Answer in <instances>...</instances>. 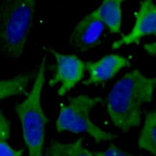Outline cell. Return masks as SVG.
<instances>
[{
	"label": "cell",
	"instance_id": "obj_1",
	"mask_svg": "<svg viewBox=\"0 0 156 156\" xmlns=\"http://www.w3.org/2000/svg\"><path fill=\"white\" fill-rule=\"evenodd\" d=\"M156 84L155 78H147L133 70L119 80L107 97V113L114 126L124 132L142 123V106L150 103Z\"/></svg>",
	"mask_w": 156,
	"mask_h": 156
},
{
	"label": "cell",
	"instance_id": "obj_9",
	"mask_svg": "<svg viewBox=\"0 0 156 156\" xmlns=\"http://www.w3.org/2000/svg\"><path fill=\"white\" fill-rule=\"evenodd\" d=\"M121 0H104L92 12L112 34H121Z\"/></svg>",
	"mask_w": 156,
	"mask_h": 156
},
{
	"label": "cell",
	"instance_id": "obj_4",
	"mask_svg": "<svg viewBox=\"0 0 156 156\" xmlns=\"http://www.w3.org/2000/svg\"><path fill=\"white\" fill-rule=\"evenodd\" d=\"M100 97H90L81 94L76 97L69 98V103L61 107L56 121V129L59 132L87 133L94 139L97 143L113 141L117 136L106 132L94 125L90 114L93 108L100 104Z\"/></svg>",
	"mask_w": 156,
	"mask_h": 156
},
{
	"label": "cell",
	"instance_id": "obj_13",
	"mask_svg": "<svg viewBox=\"0 0 156 156\" xmlns=\"http://www.w3.org/2000/svg\"><path fill=\"white\" fill-rule=\"evenodd\" d=\"M11 124L4 114L0 111V142H6L10 137Z\"/></svg>",
	"mask_w": 156,
	"mask_h": 156
},
{
	"label": "cell",
	"instance_id": "obj_16",
	"mask_svg": "<svg viewBox=\"0 0 156 156\" xmlns=\"http://www.w3.org/2000/svg\"><path fill=\"white\" fill-rule=\"evenodd\" d=\"M155 42H152V43H146L144 45V48L145 50L146 51V53L148 54L150 56H155V52H156V48H155Z\"/></svg>",
	"mask_w": 156,
	"mask_h": 156
},
{
	"label": "cell",
	"instance_id": "obj_10",
	"mask_svg": "<svg viewBox=\"0 0 156 156\" xmlns=\"http://www.w3.org/2000/svg\"><path fill=\"white\" fill-rule=\"evenodd\" d=\"M33 77V73H24L10 79L0 80V101L16 95L25 94Z\"/></svg>",
	"mask_w": 156,
	"mask_h": 156
},
{
	"label": "cell",
	"instance_id": "obj_8",
	"mask_svg": "<svg viewBox=\"0 0 156 156\" xmlns=\"http://www.w3.org/2000/svg\"><path fill=\"white\" fill-rule=\"evenodd\" d=\"M86 70L89 73V78L84 80L86 85L99 84L111 80L125 67L130 66V62L120 55H107L97 62H86Z\"/></svg>",
	"mask_w": 156,
	"mask_h": 156
},
{
	"label": "cell",
	"instance_id": "obj_12",
	"mask_svg": "<svg viewBox=\"0 0 156 156\" xmlns=\"http://www.w3.org/2000/svg\"><path fill=\"white\" fill-rule=\"evenodd\" d=\"M83 139L78 138L75 142L65 144L53 141L46 150L47 156H93V153L83 147Z\"/></svg>",
	"mask_w": 156,
	"mask_h": 156
},
{
	"label": "cell",
	"instance_id": "obj_14",
	"mask_svg": "<svg viewBox=\"0 0 156 156\" xmlns=\"http://www.w3.org/2000/svg\"><path fill=\"white\" fill-rule=\"evenodd\" d=\"M93 156H135L131 153H128L123 150H120L115 145L109 146V147L105 150L104 151H97L94 152Z\"/></svg>",
	"mask_w": 156,
	"mask_h": 156
},
{
	"label": "cell",
	"instance_id": "obj_7",
	"mask_svg": "<svg viewBox=\"0 0 156 156\" xmlns=\"http://www.w3.org/2000/svg\"><path fill=\"white\" fill-rule=\"evenodd\" d=\"M104 28L103 23L91 12L74 27L70 37V45L80 52L90 50L99 42Z\"/></svg>",
	"mask_w": 156,
	"mask_h": 156
},
{
	"label": "cell",
	"instance_id": "obj_3",
	"mask_svg": "<svg viewBox=\"0 0 156 156\" xmlns=\"http://www.w3.org/2000/svg\"><path fill=\"white\" fill-rule=\"evenodd\" d=\"M45 79V58L40 64L34 83L26 98L15 109L22 129V136L29 156H44V143L47 120L40 104Z\"/></svg>",
	"mask_w": 156,
	"mask_h": 156
},
{
	"label": "cell",
	"instance_id": "obj_15",
	"mask_svg": "<svg viewBox=\"0 0 156 156\" xmlns=\"http://www.w3.org/2000/svg\"><path fill=\"white\" fill-rule=\"evenodd\" d=\"M23 150H15L7 144V142H0V156H21Z\"/></svg>",
	"mask_w": 156,
	"mask_h": 156
},
{
	"label": "cell",
	"instance_id": "obj_2",
	"mask_svg": "<svg viewBox=\"0 0 156 156\" xmlns=\"http://www.w3.org/2000/svg\"><path fill=\"white\" fill-rule=\"evenodd\" d=\"M36 4V0H8L0 5V53L3 56H22Z\"/></svg>",
	"mask_w": 156,
	"mask_h": 156
},
{
	"label": "cell",
	"instance_id": "obj_11",
	"mask_svg": "<svg viewBox=\"0 0 156 156\" xmlns=\"http://www.w3.org/2000/svg\"><path fill=\"white\" fill-rule=\"evenodd\" d=\"M138 145L142 150L148 151L152 156H156V112L154 110L146 114Z\"/></svg>",
	"mask_w": 156,
	"mask_h": 156
},
{
	"label": "cell",
	"instance_id": "obj_5",
	"mask_svg": "<svg viewBox=\"0 0 156 156\" xmlns=\"http://www.w3.org/2000/svg\"><path fill=\"white\" fill-rule=\"evenodd\" d=\"M55 58V73L49 80L48 85L54 86L60 83L57 94L64 96L82 80L86 70L85 62L74 55H63L51 47L45 48Z\"/></svg>",
	"mask_w": 156,
	"mask_h": 156
},
{
	"label": "cell",
	"instance_id": "obj_6",
	"mask_svg": "<svg viewBox=\"0 0 156 156\" xmlns=\"http://www.w3.org/2000/svg\"><path fill=\"white\" fill-rule=\"evenodd\" d=\"M156 34V7L150 0L140 2V8L135 12V23L132 30L112 44V49L131 44H139L142 37Z\"/></svg>",
	"mask_w": 156,
	"mask_h": 156
}]
</instances>
